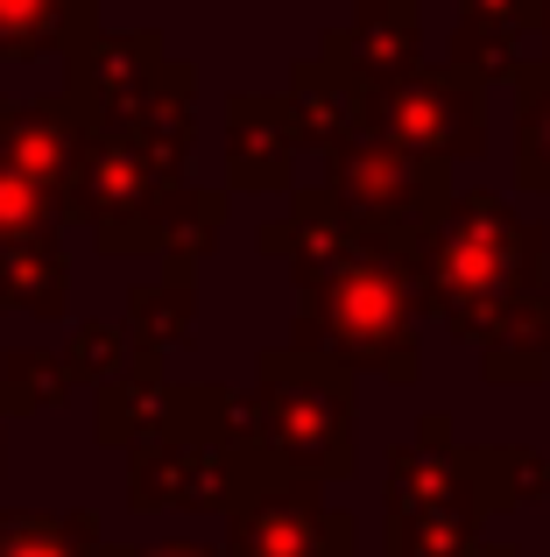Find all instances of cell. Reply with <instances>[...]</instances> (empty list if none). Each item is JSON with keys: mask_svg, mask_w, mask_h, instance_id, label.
Here are the masks:
<instances>
[{"mask_svg": "<svg viewBox=\"0 0 550 557\" xmlns=\"http://www.w3.org/2000/svg\"><path fill=\"white\" fill-rule=\"evenodd\" d=\"M226 557H353V522L332 516L311 487H254L234 494Z\"/></svg>", "mask_w": 550, "mask_h": 557, "instance_id": "6da1fadb", "label": "cell"}, {"mask_svg": "<svg viewBox=\"0 0 550 557\" xmlns=\"http://www.w3.org/2000/svg\"><path fill=\"white\" fill-rule=\"evenodd\" d=\"M220 508L234 502L226 487V466H191V459H141L135 466V508Z\"/></svg>", "mask_w": 550, "mask_h": 557, "instance_id": "7a4b0ae2", "label": "cell"}, {"mask_svg": "<svg viewBox=\"0 0 550 557\" xmlns=\"http://www.w3.org/2000/svg\"><path fill=\"white\" fill-rule=\"evenodd\" d=\"M92 516H0V557H99Z\"/></svg>", "mask_w": 550, "mask_h": 557, "instance_id": "3957f363", "label": "cell"}, {"mask_svg": "<svg viewBox=\"0 0 550 557\" xmlns=\"http://www.w3.org/2000/svg\"><path fill=\"white\" fill-rule=\"evenodd\" d=\"M99 557H220V550H205V544H113Z\"/></svg>", "mask_w": 550, "mask_h": 557, "instance_id": "277c9868", "label": "cell"}]
</instances>
